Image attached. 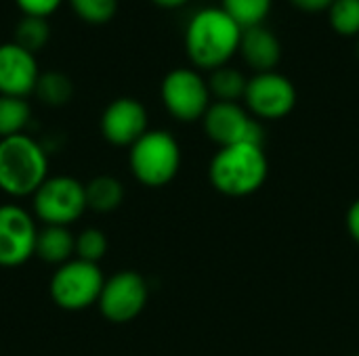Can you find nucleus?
I'll use <instances>...</instances> for the list:
<instances>
[{"label": "nucleus", "instance_id": "nucleus-1", "mask_svg": "<svg viewBox=\"0 0 359 356\" xmlns=\"http://www.w3.org/2000/svg\"><path fill=\"white\" fill-rule=\"evenodd\" d=\"M242 27L221 8L206 6L191 15L185 27V50L194 65L219 69L240 50Z\"/></svg>", "mask_w": 359, "mask_h": 356}, {"label": "nucleus", "instance_id": "nucleus-2", "mask_svg": "<svg viewBox=\"0 0 359 356\" xmlns=\"http://www.w3.org/2000/svg\"><path fill=\"white\" fill-rule=\"evenodd\" d=\"M48 178V157L44 147L27 136L0 138V191L11 197H29Z\"/></svg>", "mask_w": 359, "mask_h": 356}, {"label": "nucleus", "instance_id": "nucleus-3", "mask_svg": "<svg viewBox=\"0 0 359 356\" xmlns=\"http://www.w3.org/2000/svg\"><path fill=\"white\" fill-rule=\"evenodd\" d=\"M267 157L259 145L221 147L212 157L208 176L212 187L227 197H246L257 193L267 178Z\"/></svg>", "mask_w": 359, "mask_h": 356}, {"label": "nucleus", "instance_id": "nucleus-4", "mask_svg": "<svg viewBox=\"0 0 359 356\" xmlns=\"http://www.w3.org/2000/svg\"><path fill=\"white\" fill-rule=\"evenodd\" d=\"M135 178L145 187L168 185L181 166V149L177 138L166 130H147L128 153Z\"/></svg>", "mask_w": 359, "mask_h": 356}, {"label": "nucleus", "instance_id": "nucleus-5", "mask_svg": "<svg viewBox=\"0 0 359 356\" xmlns=\"http://www.w3.org/2000/svg\"><path fill=\"white\" fill-rule=\"evenodd\" d=\"M105 277L99 264L72 258L69 262L57 266L50 277V298L63 311H84L99 302Z\"/></svg>", "mask_w": 359, "mask_h": 356}, {"label": "nucleus", "instance_id": "nucleus-6", "mask_svg": "<svg viewBox=\"0 0 359 356\" xmlns=\"http://www.w3.org/2000/svg\"><path fill=\"white\" fill-rule=\"evenodd\" d=\"M34 197V214L44 227H69L86 208L84 185L72 176H48Z\"/></svg>", "mask_w": 359, "mask_h": 356}, {"label": "nucleus", "instance_id": "nucleus-7", "mask_svg": "<svg viewBox=\"0 0 359 356\" xmlns=\"http://www.w3.org/2000/svg\"><path fill=\"white\" fill-rule=\"evenodd\" d=\"M162 101L168 113L181 122L202 120L210 107L208 82L194 69L177 67L162 80Z\"/></svg>", "mask_w": 359, "mask_h": 356}, {"label": "nucleus", "instance_id": "nucleus-8", "mask_svg": "<svg viewBox=\"0 0 359 356\" xmlns=\"http://www.w3.org/2000/svg\"><path fill=\"white\" fill-rule=\"evenodd\" d=\"M202 122L208 138L221 147L242 145V143L263 147V138H265L263 126L255 115H250L238 103H225V101L210 103Z\"/></svg>", "mask_w": 359, "mask_h": 356}, {"label": "nucleus", "instance_id": "nucleus-9", "mask_svg": "<svg viewBox=\"0 0 359 356\" xmlns=\"http://www.w3.org/2000/svg\"><path fill=\"white\" fill-rule=\"evenodd\" d=\"M149 298L145 279L135 271H122L105 279L99 296L101 315L111 323H128L137 319Z\"/></svg>", "mask_w": 359, "mask_h": 356}, {"label": "nucleus", "instance_id": "nucleus-10", "mask_svg": "<svg viewBox=\"0 0 359 356\" xmlns=\"http://www.w3.org/2000/svg\"><path fill=\"white\" fill-rule=\"evenodd\" d=\"M244 101L255 118L280 120L294 109L297 88L284 73L278 71L255 73L248 80Z\"/></svg>", "mask_w": 359, "mask_h": 356}, {"label": "nucleus", "instance_id": "nucleus-11", "mask_svg": "<svg viewBox=\"0 0 359 356\" xmlns=\"http://www.w3.org/2000/svg\"><path fill=\"white\" fill-rule=\"evenodd\" d=\"M38 229L27 210L15 204L0 206V266H21L36 252Z\"/></svg>", "mask_w": 359, "mask_h": 356}, {"label": "nucleus", "instance_id": "nucleus-12", "mask_svg": "<svg viewBox=\"0 0 359 356\" xmlns=\"http://www.w3.org/2000/svg\"><path fill=\"white\" fill-rule=\"evenodd\" d=\"M101 132L116 147H133L147 132V111L130 97L111 101L101 115Z\"/></svg>", "mask_w": 359, "mask_h": 356}, {"label": "nucleus", "instance_id": "nucleus-13", "mask_svg": "<svg viewBox=\"0 0 359 356\" xmlns=\"http://www.w3.org/2000/svg\"><path fill=\"white\" fill-rule=\"evenodd\" d=\"M40 71L34 52L17 42L0 44V94L25 99L36 90Z\"/></svg>", "mask_w": 359, "mask_h": 356}, {"label": "nucleus", "instance_id": "nucleus-14", "mask_svg": "<svg viewBox=\"0 0 359 356\" xmlns=\"http://www.w3.org/2000/svg\"><path fill=\"white\" fill-rule=\"evenodd\" d=\"M246 65L252 67L257 73L276 71L282 59V42L280 38L265 25H252L242 29L240 50H238Z\"/></svg>", "mask_w": 359, "mask_h": 356}, {"label": "nucleus", "instance_id": "nucleus-15", "mask_svg": "<svg viewBox=\"0 0 359 356\" xmlns=\"http://www.w3.org/2000/svg\"><path fill=\"white\" fill-rule=\"evenodd\" d=\"M34 256L42 262L61 266L76 256V235H72L67 227H44L38 231Z\"/></svg>", "mask_w": 359, "mask_h": 356}, {"label": "nucleus", "instance_id": "nucleus-16", "mask_svg": "<svg viewBox=\"0 0 359 356\" xmlns=\"http://www.w3.org/2000/svg\"><path fill=\"white\" fill-rule=\"evenodd\" d=\"M84 193H86V208L93 212H99V214L114 212L124 201L122 183L107 174L95 176L93 180H88L84 185Z\"/></svg>", "mask_w": 359, "mask_h": 356}, {"label": "nucleus", "instance_id": "nucleus-17", "mask_svg": "<svg viewBox=\"0 0 359 356\" xmlns=\"http://www.w3.org/2000/svg\"><path fill=\"white\" fill-rule=\"evenodd\" d=\"M246 86H248V78L240 69L229 67V65L212 69L208 78L210 94H215L219 101H225V103H238L240 99H244Z\"/></svg>", "mask_w": 359, "mask_h": 356}, {"label": "nucleus", "instance_id": "nucleus-18", "mask_svg": "<svg viewBox=\"0 0 359 356\" xmlns=\"http://www.w3.org/2000/svg\"><path fill=\"white\" fill-rule=\"evenodd\" d=\"M273 0H221V8L242 27L263 25Z\"/></svg>", "mask_w": 359, "mask_h": 356}, {"label": "nucleus", "instance_id": "nucleus-19", "mask_svg": "<svg viewBox=\"0 0 359 356\" xmlns=\"http://www.w3.org/2000/svg\"><path fill=\"white\" fill-rule=\"evenodd\" d=\"M29 105L25 99L0 94V138L21 134L29 122Z\"/></svg>", "mask_w": 359, "mask_h": 356}, {"label": "nucleus", "instance_id": "nucleus-20", "mask_svg": "<svg viewBox=\"0 0 359 356\" xmlns=\"http://www.w3.org/2000/svg\"><path fill=\"white\" fill-rule=\"evenodd\" d=\"M46 105H63L72 99V82L65 73L59 71H48V73H40L36 90H34Z\"/></svg>", "mask_w": 359, "mask_h": 356}, {"label": "nucleus", "instance_id": "nucleus-21", "mask_svg": "<svg viewBox=\"0 0 359 356\" xmlns=\"http://www.w3.org/2000/svg\"><path fill=\"white\" fill-rule=\"evenodd\" d=\"M48 38H50V27H48L44 17L25 15L19 21L17 31H15V42L29 52H36L38 48H42Z\"/></svg>", "mask_w": 359, "mask_h": 356}, {"label": "nucleus", "instance_id": "nucleus-22", "mask_svg": "<svg viewBox=\"0 0 359 356\" xmlns=\"http://www.w3.org/2000/svg\"><path fill=\"white\" fill-rule=\"evenodd\" d=\"M330 25L341 36H359V0H334L328 8Z\"/></svg>", "mask_w": 359, "mask_h": 356}, {"label": "nucleus", "instance_id": "nucleus-23", "mask_svg": "<svg viewBox=\"0 0 359 356\" xmlns=\"http://www.w3.org/2000/svg\"><path fill=\"white\" fill-rule=\"evenodd\" d=\"M107 254V237L99 229H84L76 235V258L84 262L99 264V260Z\"/></svg>", "mask_w": 359, "mask_h": 356}, {"label": "nucleus", "instance_id": "nucleus-24", "mask_svg": "<svg viewBox=\"0 0 359 356\" xmlns=\"http://www.w3.org/2000/svg\"><path fill=\"white\" fill-rule=\"evenodd\" d=\"M74 13L88 23H105L118 10V0H69Z\"/></svg>", "mask_w": 359, "mask_h": 356}, {"label": "nucleus", "instance_id": "nucleus-25", "mask_svg": "<svg viewBox=\"0 0 359 356\" xmlns=\"http://www.w3.org/2000/svg\"><path fill=\"white\" fill-rule=\"evenodd\" d=\"M63 0H17L19 8L29 17H48L53 15Z\"/></svg>", "mask_w": 359, "mask_h": 356}, {"label": "nucleus", "instance_id": "nucleus-26", "mask_svg": "<svg viewBox=\"0 0 359 356\" xmlns=\"http://www.w3.org/2000/svg\"><path fill=\"white\" fill-rule=\"evenodd\" d=\"M290 2L303 13H324V10L328 13L334 0H290Z\"/></svg>", "mask_w": 359, "mask_h": 356}, {"label": "nucleus", "instance_id": "nucleus-27", "mask_svg": "<svg viewBox=\"0 0 359 356\" xmlns=\"http://www.w3.org/2000/svg\"><path fill=\"white\" fill-rule=\"evenodd\" d=\"M347 229H349V235L353 237V241L359 243V199H355L347 212Z\"/></svg>", "mask_w": 359, "mask_h": 356}, {"label": "nucleus", "instance_id": "nucleus-28", "mask_svg": "<svg viewBox=\"0 0 359 356\" xmlns=\"http://www.w3.org/2000/svg\"><path fill=\"white\" fill-rule=\"evenodd\" d=\"M158 6H164V8H177V6H183L185 2L189 0H154Z\"/></svg>", "mask_w": 359, "mask_h": 356}, {"label": "nucleus", "instance_id": "nucleus-29", "mask_svg": "<svg viewBox=\"0 0 359 356\" xmlns=\"http://www.w3.org/2000/svg\"><path fill=\"white\" fill-rule=\"evenodd\" d=\"M358 57H359V40H358Z\"/></svg>", "mask_w": 359, "mask_h": 356}, {"label": "nucleus", "instance_id": "nucleus-30", "mask_svg": "<svg viewBox=\"0 0 359 356\" xmlns=\"http://www.w3.org/2000/svg\"><path fill=\"white\" fill-rule=\"evenodd\" d=\"M358 356H359V355H358Z\"/></svg>", "mask_w": 359, "mask_h": 356}]
</instances>
